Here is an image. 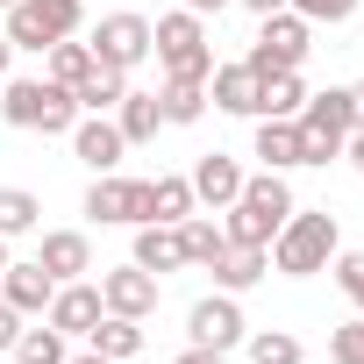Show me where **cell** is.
Listing matches in <instances>:
<instances>
[{"mask_svg":"<svg viewBox=\"0 0 364 364\" xmlns=\"http://www.w3.org/2000/svg\"><path fill=\"white\" fill-rule=\"evenodd\" d=\"M300 200H293V186H286V171H257V178H243V193H236V208H229V243H250V250H272V236L286 229V215H293Z\"/></svg>","mask_w":364,"mask_h":364,"instance_id":"cell-1","label":"cell"},{"mask_svg":"<svg viewBox=\"0 0 364 364\" xmlns=\"http://www.w3.org/2000/svg\"><path fill=\"white\" fill-rule=\"evenodd\" d=\"M336 250H343V229H336L328 208H293L286 229L272 236V264H279L286 279H314V272H328Z\"/></svg>","mask_w":364,"mask_h":364,"instance_id":"cell-2","label":"cell"},{"mask_svg":"<svg viewBox=\"0 0 364 364\" xmlns=\"http://www.w3.org/2000/svg\"><path fill=\"white\" fill-rule=\"evenodd\" d=\"M0 114H8V129L72 136L79 100H72V86H58V79H8V93H0Z\"/></svg>","mask_w":364,"mask_h":364,"instance_id":"cell-3","label":"cell"},{"mask_svg":"<svg viewBox=\"0 0 364 364\" xmlns=\"http://www.w3.org/2000/svg\"><path fill=\"white\" fill-rule=\"evenodd\" d=\"M150 50H157L164 79H200V86H208V72H215V43H208V22H200L193 8L157 15V22H150Z\"/></svg>","mask_w":364,"mask_h":364,"instance_id":"cell-4","label":"cell"},{"mask_svg":"<svg viewBox=\"0 0 364 364\" xmlns=\"http://www.w3.org/2000/svg\"><path fill=\"white\" fill-rule=\"evenodd\" d=\"M293 122H300V164H328V157H343V143H350V129H357L350 86L307 93V107H300Z\"/></svg>","mask_w":364,"mask_h":364,"instance_id":"cell-5","label":"cell"},{"mask_svg":"<svg viewBox=\"0 0 364 364\" xmlns=\"http://www.w3.org/2000/svg\"><path fill=\"white\" fill-rule=\"evenodd\" d=\"M86 22V0H15L8 22H0V36H8L15 50H50L65 36H79Z\"/></svg>","mask_w":364,"mask_h":364,"instance_id":"cell-6","label":"cell"},{"mask_svg":"<svg viewBox=\"0 0 364 364\" xmlns=\"http://www.w3.org/2000/svg\"><path fill=\"white\" fill-rule=\"evenodd\" d=\"M264 29H257V43H250V72L257 79H272V72H300L307 65V50H314V22H300L293 8H279V15H257Z\"/></svg>","mask_w":364,"mask_h":364,"instance_id":"cell-7","label":"cell"},{"mask_svg":"<svg viewBox=\"0 0 364 364\" xmlns=\"http://www.w3.org/2000/svg\"><path fill=\"white\" fill-rule=\"evenodd\" d=\"M86 222H100V229H143L150 222V178L100 171L86 186Z\"/></svg>","mask_w":364,"mask_h":364,"instance_id":"cell-8","label":"cell"},{"mask_svg":"<svg viewBox=\"0 0 364 364\" xmlns=\"http://www.w3.org/2000/svg\"><path fill=\"white\" fill-rule=\"evenodd\" d=\"M86 43H93V58H100V65L136 72V65L150 58V15H129V8H122V15H100Z\"/></svg>","mask_w":364,"mask_h":364,"instance_id":"cell-9","label":"cell"},{"mask_svg":"<svg viewBox=\"0 0 364 364\" xmlns=\"http://www.w3.org/2000/svg\"><path fill=\"white\" fill-rule=\"evenodd\" d=\"M186 336H193L200 350H236V343L250 336V321H243L236 293H208V300H193V314H186Z\"/></svg>","mask_w":364,"mask_h":364,"instance_id":"cell-10","label":"cell"},{"mask_svg":"<svg viewBox=\"0 0 364 364\" xmlns=\"http://www.w3.org/2000/svg\"><path fill=\"white\" fill-rule=\"evenodd\" d=\"M100 307H107V314H129V321H150V314H157V279L129 257V264L100 272Z\"/></svg>","mask_w":364,"mask_h":364,"instance_id":"cell-11","label":"cell"},{"mask_svg":"<svg viewBox=\"0 0 364 364\" xmlns=\"http://www.w3.org/2000/svg\"><path fill=\"white\" fill-rule=\"evenodd\" d=\"M100 314H107V307H100V286H86V279H65V286L50 293V307H43V321H50L58 336H86Z\"/></svg>","mask_w":364,"mask_h":364,"instance_id":"cell-12","label":"cell"},{"mask_svg":"<svg viewBox=\"0 0 364 364\" xmlns=\"http://www.w3.org/2000/svg\"><path fill=\"white\" fill-rule=\"evenodd\" d=\"M243 178H250V171H243V164H236L229 150H208V157L193 164V200L222 215V208H236V193H243Z\"/></svg>","mask_w":364,"mask_h":364,"instance_id":"cell-13","label":"cell"},{"mask_svg":"<svg viewBox=\"0 0 364 364\" xmlns=\"http://www.w3.org/2000/svg\"><path fill=\"white\" fill-rule=\"evenodd\" d=\"M72 150H79V164L100 178V171H114V164H122V150H129V143H122V129H114L107 114H79V122H72Z\"/></svg>","mask_w":364,"mask_h":364,"instance_id":"cell-14","label":"cell"},{"mask_svg":"<svg viewBox=\"0 0 364 364\" xmlns=\"http://www.w3.org/2000/svg\"><path fill=\"white\" fill-rule=\"evenodd\" d=\"M50 293H58V279H50L36 257H29V264H15V257H8V272H0V300H8L15 314H43V307H50Z\"/></svg>","mask_w":364,"mask_h":364,"instance_id":"cell-15","label":"cell"},{"mask_svg":"<svg viewBox=\"0 0 364 364\" xmlns=\"http://www.w3.org/2000/svg\"><path fill=\"white\" fill-rule=\"evenodd\" d=\"M36 264L65 286V279H86L93 272V243H86V229H50L43 236V250H36Z\"/></svg>","mask_w":364,"mask_h":364,"instance_id":"cell-16","label":"cell"},{"mask_svg":"<svg viewBox=\"0 0 364 364\" xmlns=\"http://www.w3.org/2000/svg\"><path fill=\"white\" fill-rule=\"evenodd\" d=\"M136 264H143L150 279L186 272V243H178V229H171V222H143V229H136Z\"/></svg>","mask_w":364,"mask_h":364,"instance_id":"cell-17","label":"cell"},{"mask_svg":"<svg viewBox=\"0 0 364 364\" xmlns=\"http://www.w3.org/2000/svg\"><path fill=\"white\" fill-rule=\"evenodd\" d=\"M257 86H264V79H257L250 65H215V72H208V100H215L222 114H257Z\"/></svg>","mask_w":364,"mask_h":364,"instance_id":"cell-18","label":"cell"},{"mask_svg":"<svg viewBox=\"0 0 364 364\" xmlns=\"http://www.w3.org/2000/svg\"><path fill=\"white\" fill-rule=\"evenodd\" d=\"M208 272H215V293H250V286H257V279L272 272V250H250V243H229V250H222V257H215Z\"/></svg>","mask_w":364,"mask_h":364,"instance_id":"cell-19","label":"cell"},{"mask_svg":"<svg viewBox=\"0 0 364 364\" xmlns=\"http://www.w3.org/2000/svg\"><path fill=\"white\" fill-rule=\"evenodd\" d=\"M114 129H122V143H129V150H136V143H150V136L164 129V107H157V93H136V86H129V93L114 100Z\"/></svg>","mask_w":364,"mask_h":364,"instance_id":"cell-20","label":"cell"},{"mask_svg":"<svg viewBox=\"0 0 364 364\" xmlns=\"http://www.w3.org/2000/svg\"><path fill=\"white\" fill-rule=\"evenodd\" d=\"M86 350H100L107 364H129V357L143 350V321H129V314H100V321L86 328Z\"/></svg>","mask_w":364,"mask_h":364,"instance_id":"cell-21","label":"cell"},{"mask_svg":"<svg viewBox=\"0 0 364 364\" xmlns=\"http://www.w3.org/2000/svg\"><path fill=\"white\" fill-rule=\"evenodd\" d=\"M193 208H200V200H193V178H178V171H157V178H150V222H171V229H178Z\"/></svg>","mask_w":364,"mask_h":364,"instance_id":"cell-22","label":"cell"},{"mask_svg":"<svg viewBox=\"0 0 364 364\" xmlns=\"http://www.w3.org/2000/svg\"><path fill=\"white\" fill-rule=\"evenodd\" d=\"M307 107V86H300V72H272L264 86H257V122H293Z\"/></svg>","mask_w":364,"mask_h":364,"instance_id":"cell-23","label":"cell"},{"mask_svg":"<svg viewBox=\"0 0 364 364\" xmlns=\"http://www.w3.org/2000/svg\"><path fill=\"white\" fill-rule=\"evenodd\" d=\"M250 157H264V171H293L300 164V122H257Z\"/></svg>","mask_w":364,"mask_h":364,"instance_id":"cell-24","label":"cell"},{"mask_svg":"<svg viewBox=\"0 0 364 364\" xmlns=\"http://www.w3.org/2000/svg\"><path fill=\"white\" fill-rule=\"evenodd\" d=\"M129 93V72H114V65H93L79 86H72V100H79V114H107L114 100Z\"/></svg>","mask_w":364,"mask_h":364,"instance_id":"cell-25","label":"cell"},{"mask_svg":"<svg viewBox=\"0 0 364 364\" xmlns=\"http://www.w3.org/2000/svg\"><path fill=\"white\" fill-rule=\"evenodd\" d=\"M157 107H164V122H178V129H193V122L208 114V86H200V79H164Z\"/></svg>","mask_w":364,"mask_h":364,"instance_id":"cell-26","label":"cell"},{"mask_svg":"<svg viewBox=\"0 0 364 364\" xmlns=\"http://www.w3.org/2000/svg\"><path fill=\"white\" fill-rule=\"evenodd\" d=\"M178 243H186V264H215L229 250V229L208 222V215H186V222H178Z\"/></svg>","mask_w":364,"mask_h":364,"instance_id":"cell-27","label":"cell"},{"mask_svg":"<svg viewBox=\"0 0 364 364\" xmlns=\"http://www.w3.org/2000/svg\"><path fill=\"white\" fill-rule=\"evenodd\" d=\"M93 65H100V58H93V43H72V36L43 50V79H58V86H79Z\"/></svg>","mask_w":364,"mask_h":364,"instance_id":"cell-28","label":"cell"},{"mask_svg":"<svg viewBox=\"0 0 364 364\" xmlns=\"http://www.w3.org/2000/svg\"><path fill=\"white\" fill-rule=\"evenodd\" d=\"M43 222V200L29 186H0V236H29Z\"/></svg>","mask_w":364,"mask_h":364,"instance_id":"cell-29","label":"cell"},{"mask_svg":"<svg viewBox=\"0 0 364 364\" xmlns=\"http://www.w3.org/2000/svg\"><path fill=\"white\" fill-rule=\"evenodd\" d=\"M8 357H15V364H65V336H58L50 321H43V328H22Z\"/></svg>","mask_w":364,"mask_h":364,"instance_id":"cell-30","label":"cell"},{"mask_svg":"<svg viewBox=\"0 0 364 364\" xmlns=\"http://www.w3.org/2000/svg\"><path fill=\"white\" fill-rule=\"evenodd\" d=\"M250 343V364H300L307 350H300V336H286V328H257V336H243Z\"/></svg>","mask_w":364,"mask_h":364,"instance_id":"cell-31","label":"cell"},{"mask_svg":"<svg viewBox=\"0 0 364 364\" xmlns=\"http://www.w3.org/2000/svg\"><path fill=\"white\" fill-rule=\"evenodd\" d=\"M328 272H336V286H343L350 300H364V250H336Z\"/></svg>","mask_w":364,"mask_h":364,"instance_id":"cell-32","label":"cell"},{"mask_svg":"<svg viewBox=\"0 0 364 364\" xmlns=\"http://www.w3.org/2000/svg\"><path fill=\"white\" fill-rule=\"evenodd\" d=\"M328 357H336V364H364V314L343 321V328L328 336Z\"/></svg>","mask_w":364,"mask_h":364,"instance_id":"cell-33","label":"cell"},{"mask_svg":"<svg viewBox=\"0 0 364 364\" xmlns=\"http://www.w3.org/2000/svg\"><path fill=\"white\" fill-rule=\"evenodd\" d=\"M286 8H293L300 22H350L357 0H286Z\"/></svg>","mask_w":364,"mask_h":364,"instance_id":"cell-34","label":"cell"},{"mask_svg":"<svg viewBox=\"0 0 364 364\" xmlns=\"http://www.w3.org/2000/svg\"><path fill=\"white\" fill-rule=\"evenodd\" d=\"M15 336H22V314H15L8 300H0V357H8V350H15Z\"/></svg>","mask_w":364,"mask_h":364,"instance_id":"cell-35","label":"cell"},{"mask_svg":"<svg viewBox=\"0 0 364 364\" xmlns=\"http://www.w3.org/2000/svg\"><path fill=\"white\" fill-rule=\"evenodd\" d=\"M178 364H229V350H200V343H193V350L178 357Z\"/></svg>","mask_w":364,"mask_h":364,"instance_id":"cell-36","label":"cell"},{"mask_svg":"<svg viewBox=\"0 0 364 364\" xmlns=\"http://www.w3.org/2000/svg\"><path fill=\"white\" fill-rule=\"evenodd\" d=\"M186 8H193V15L208 22V15H222V8H229V0H186Z\"/></svg>","mask_w":364,"mask_h":364,"instance_id":"cell-37","label":"cell"},{"mask_svg":"<svg viewBox=\"0 0 364 364\" xmlns=\"http://www.w3.org/2000/svg\"><path fill=\"white\" fill-rule=\"evenodd\" d=\"M243 8H250V15H279V8H286V0H243Z\"/></svg>","mask_w":364,"mask_h":364,"instance_id":"cell-38","label":"cell"},{"mask_svg":"<svg viewBox=\"0 0 364 364\" xmlns=\"http://www.w3.org/2000/svg\"><path fill=\"white\" fill-rule=\"evenodd\" d=\"M350 107H357V129H364V86H350Z\"/></svg>","mask_w":364,"mask_h":364,"instance_id":"cell-39","label":"cell"},{"mask_svg":"<svg viewBox=\"0 0 364 364\" xmlns=\"http://www.w3.org/2000/svg\"><path fill=\"white\" fill-rule=\"evenodd\" d=\"M65 364H107V357H100V350H86V357H65Z\"/></svg>","mask_w":364,"mask_h":364,"instance_id":"cell-40","label":"cell"},{"mask_svg":"<svg viewBox=\"0 0 364 364\" xmlns=\"http://www.w3.org/2000/svg\"><path fill=\"white\" fill-rule=\"evenodd\" d=\"M8 58H15V43H8V36H0V72H8Z\"/></svg>","mask_w":364,"mask_h":364,"instance_id":"cell-41","label":"cell"},{"mask_svg":"<svg viewBox=\"0 0 364 364\" xmlns=\"http://www.w3.org/2000/svg\"><path fill=\"white\" fill-rule=\"evenodd\" d=\"M0 272H8V236H0Z\"/></svg>","mask_w":364,"mask_h":364,"instance_id":"cell-42","label":"cell"},{"mask_svg":"<svg viewBox=\"0 0 364 364\" xmlns=\"http://www.w3.org/2000/svg\"><path fill=\"white\" fill-rule=\"evenodd\" d=\"M0 8H15V0H0Z\"/></svg>","mask_w":364,"mask_h":364,"instance_id":"cell-43","label":"cell"},{"mask_svg":"<svg viewBox=\"0 0 364 364\" xmlns=\"http://www.w3.org/2000/svg\"><path fill=\"white\" fill-rule=\"evenodd\" d=\"M0 364H15V357H0Z\"/></svg>","mask_w":364,"mask_h":364,"instance_id":"cell-44","label":"cell"},{"mask_svg":"<svg viewBox=\"0 0 364 364\" xmlns=\"http://www.w3.org/2000/svg\"><path fill=\"white\" fill-rule=\"evenodd\" d=\"M357 314H364V300H357Z\"/></svg>","mask_w":364,"mask_h":364,"instance_id":"cell-45","label":"cell"}]
</instances>
